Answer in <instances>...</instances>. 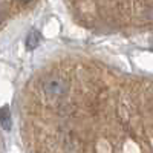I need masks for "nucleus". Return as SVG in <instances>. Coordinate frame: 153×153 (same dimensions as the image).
<instances>
[{
  "mask_svg": "<svg viewBox=\"0 0 153 153\" xmlns=\"http://www.w3.org/2000/svg\"><path fill=\"white\" fill-rule=\"evenodd\" d=\"M5 20V11L0 8V25H2V22Z\"/></svg>",
  "mask_w": 153,
  "mask_h": 153,
  "instance_id": "20e7f679",
  "label": "nucleus"
},
{
  "mask_svg": "<svg viewBox=\"0 0 153 153\" xmlns=\"http://www.w3.org/2000/svg\"><path fill=\"white\" fill-rule=\"evenodd\" d=\"M38 45H40V32L32 29L26 37V46H28V49H35Z\"/></svg>",
  "mask_w": 153,
  "mask_h": 153,
  "instance_id": "f03ea898",
  "label": "nucleus"
},
{
  "mask_svg": "<svg viewBox=\"0 0 153 153\" xmlns=\"http://www.w3.org/2000/svg\"><path fill=\"white\" fill-rule=\"evenodd\" d=\"M17 2H19V3H22V5H25V3H29L31 0H17Z\"/></svg>",
  "mask_w": 153,
  "mask_h": 153,
  "instance_id": "39448f33",
  "label": "nucleus"
},
{
  "mask_svg": "<svg viewBox=\"0 0 153 153\" xmlns=\"http://www.w3.org/2000/svg\"><path fill=\"white\" fill-rule=\"evenodd\" d=\"M43 92L48 98H61L68 92V81L60 76H49L43 84Z\"/></svg>",
  "mask_w": 153,
  "mask_h": 153,
  "instance_id": "f257e3e1",
  "label": "nucleus"
},
{
  "mask_svg": "<svg viewBox=\"0 0 153 153\" xmlns=\"http://www.w3.org/2000/svg\"><path fill=\"white\" fill-rule=\"evenodd\" d=\"M0 124H2L6 130L11 129V113H9L8 106L0 107Z\"/></svg>",
  "mask_w": 153,
  "mask_h": 153,
  "instance_id": "7ed1b4c3",
  "label": "nucleus"
}]
</instances>
